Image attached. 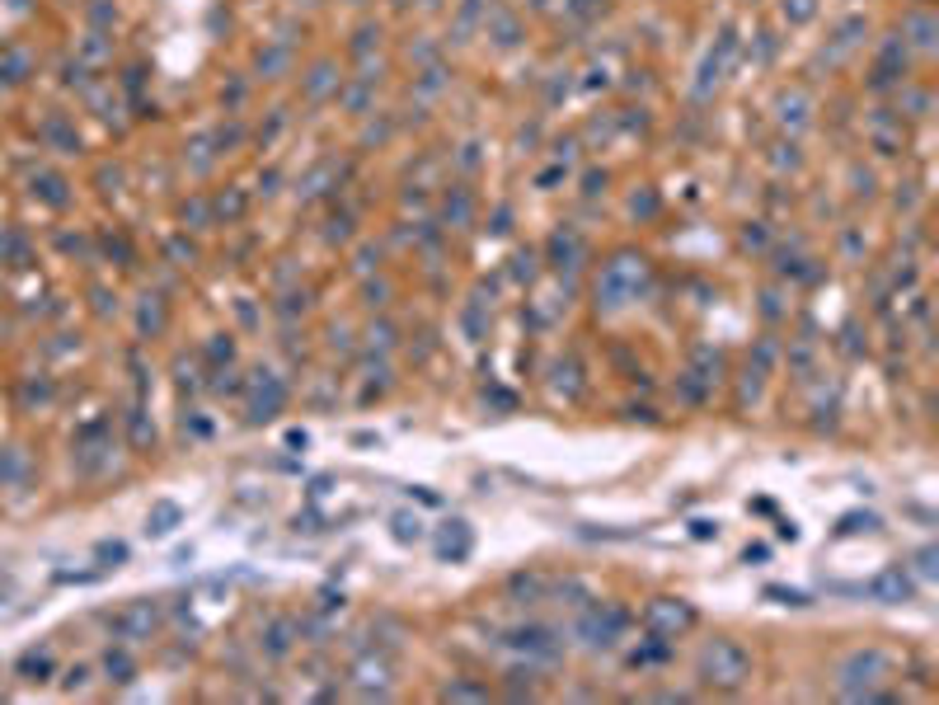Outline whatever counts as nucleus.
I'll list each match as a JSON object with an SVG mask.
<instances>
[{
	"instance_id": "f257e3e1",
	"label": "nucleus",
	"mask_w": 939,
	"mask_h": 705,
	"mask_svg": "<svg viewBox=\"0 0 939 705\" xmlns=\"http://www.w3.org/2000/svg\"><path fill=\"white\" fill-rule=\"evenodd\" d=\"M747 668H751V658L738 645H728V639H714V645L704 649V658H700V673L709 682H719V687H738V682L747 677Z\"/></svg>"
},
{
	"instance_id": "f03ea898",
	"label": "nucleus",
	"mask_w": 939,
	"mask_h": 705,
	"mask_svg": "<svg viewBox=\"0 0 939 705\" xmlns=\"http://www.w3.org/2000/svg\"><path fill=\"white\" fill-rule=\"evenodd\" d=\"M883 668H888V658L869 649V654H855V658L846 663V668H841V677H846V687L855 692L860 682H864V687H869V682H879V673H883Z\"/></svg>"
},
{
	"instance_id": "7ed1b4c3",
	"label": "nucleus",
	"mask_w": 939,
	"mask_h": 705,
	"mask_svg": "<svg viewBox=\"0 0 939 705\" xmlns=\"http://www.w3.org/2000/svg\"><path fill=\"white\" fill-rule=\"evenodd\" d=\"M869 593L883 597V602H907V597H911V584H907L902 569H888L883 578H873V584H869Z\"/></svg>"
},
{
	"instance_id": "20e7f679",
	"label": "nucleus",
	"mask_w": 939,
	"mask_h": 705,
	"mask_svg": "<svg viewBox=\"0 0 939 705\" xmlns=\"http://www.w3.org/2000/svg\"><path fill=\"white\" fill-rule=\"evenodd\" d=\"M512 645L517 649H527V654H554V635L545 626H527V630H512Z\"/></svg>"
},
{
	"instance_id": "39448f33",
	"label": "nucleus",
	"mask_w": 939,
	"mask_h": 705,
	"mask_svg": "<svg viewBox=\"0 0 939 705\" xmlns=\"http://www.w3.org/2000/svg\"><path fill=\"white\" fill-rule=\"evenodd\" d=\"M394 536H404V541H409V536H419V522H409V517H394Z\"/></svg>"
}]
</instances>
